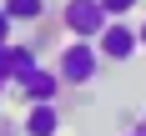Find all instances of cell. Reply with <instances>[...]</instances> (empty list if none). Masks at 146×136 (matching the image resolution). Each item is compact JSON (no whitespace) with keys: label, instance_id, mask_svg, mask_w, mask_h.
Returning <instances> with one entry per match:
<instances>
[{"label":"cell","instance_id":"cell-2","mask_svg":"<svg viewBox=\"0 0 146 136\" xmlns=\"http://www.w3.org/2000/svg\"><path fill=\"white\" fill-rule=\"evenodd\" d=\"M60 25L71 30L76 40H96V35L111 25V15H106L101 0H66V5H60Z\"/></svg>","mask_w":146,"mask_h":136},{"label":"cell","instance_id":"cell-13","mask_svg":"<svg viewBox=\"0 0 146 136\" xmlns=\"http://www.w3.org/2000/svg\"><path fill=\"white\" fill-rule=\"evenodd\" d=\"M141 121H146V116H141Z\"/></svg>","mask_w":146,"mask_h":136},{"label":"cell","instance_id":"cell-6","mask_svg":"<svg viewBox=\"0 0 146 136\" xmlns=\"http://www.w3.org/2000/svg\"><path fill=\"white\" fill-rule=\"evenodd\" d=\"M35 71H40V60H35V45H15V40H10V81L20 86V81H30Z\"/></svg>","mask_w":146,"mask_h":136},{"label":"cell","instance_id":"cell-10","mask_svg":"<svg viewBox=\"0 0 146 136\" xmlns=\"http://www.w3.org/2000/svg\"><path fill=\"white\" fill-rule=\"evenodd\" d=\"M10 30H15V15L0 5V40H10Z\"/></svg>","mask_w":146,"mask_h":136},{"label":"cell","instance_id":"cell-4","mask_svg":"<svg viewBox=\"0 0 146 136\" xmlns=\"http://www.w3.org/2000/svg\"><path fill=\"white\" fill-rule=\"evenodd\" d=\"M56 131H60L56 101H25V136H56Z\"/></svg>","mask_w":146,"mask_h":136},{"label":"cell","instance_id":"cell-3","mask_svg":"<svg viewBox=\"0 0 146 136\" xmlns=\"http://www.w3.org/2000/svg\"><path fill=\"white\" fill-rule=\"evenodd\" d=\"M96 50H101V60H116V66H126V60L141 50V35H136V25H126V20H111V25L96 35Z\"/></svg>","mask_w":146,"mask_h":136},{"label":"cell","instance_id":"cell-12","mask_svg":"<svg viewBox=\"0 0 146 136\" xmlns=\"http://www.w3.org/2000/svg\"><path fill=\"white\" fill-rule=\"evenodd\" d=\"M136 35H141V50H146V20H141V25H136Z\"/></svg>","mask_w":146,"mask_h":136},{"label":"cell","instance_id":"cell-5","mask_svg":"<svg viewBox=\"0 0 146 136\" xmlns=\"http://www.w3.org/2000/svg\"><path fill=\"white\" fill-rule=\"evenodd\" d=\"M60 86H66V81H60V71H45V66H40L30 81H20V96H25V101H56Z\"/></svg>","mask_w":146,"mask_h":136},{"label":"cell","instance_id":"cell-9","mask_svg":"<svg viewBox=\"0 0 146 136\" xmlns=\"http://www.w3.org/2000/svg\"><path fill=\"white\" fill-rule=\"evenodd\" d=\"M106 5V15H111V20H116V15H126V10H136V0H101Z\"/></svg>","mask_w":146,"mask_h":136},{"label":"cell","instance_id":"cell-8","mask_svg":"<svg viewBox=\"0 0 146 136\" xmlns=\"http://www.w3.org/2000/svg\"><path fill=\"white\" fill-rule=\"evenodd\" d=\"M10 86V40H0V91Z\"/></svg>","mask_w":146,"mask_h":136},{"label":"cell","instance_id":"cell-7","mask_svg":"<svg viewBox=\"0 0 146 136\" xmlns=\"http://www.w3.org/2000/svg\"><path fill=\"white\" fill-rule=\"evenodd\" d=\"M5 10L15 15V25H35L45 15V0H5Z\"/></svg>","mask_w":146,"mask_h":136},{"label":"cell","instance_id":"cell-11","mask_svg":"<svg viewBox=\"0 0 146 136\" xmlns=\"http://www.w3.org/2000/svg\"><path fill=\"white\" fill-rule=\"evenodd\" d=\"M121 136H146V121H136V126H126Z\"/></svg>","mask_w":146,"mask_h":136},{"label":"cell","instance_id":"cell-1","mask_svg":"<svg viewBox=\"0 0 146 136\" xmlns=\"http://www.w3.org/2000/svg\"><path fill=\"white\" fill-rule=\"evenodd\" d=\"M101 66L106 60L96 50V40H76V35H71V45H60V56H56V71H60L66 86H91Z\"/></svg>","mask_w":146,"mask_h":136}]
</instances>
